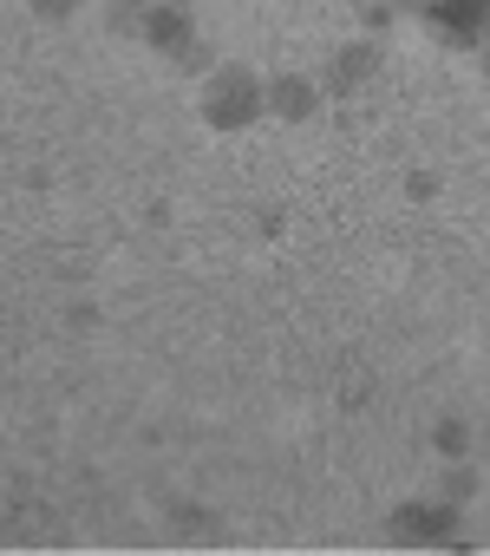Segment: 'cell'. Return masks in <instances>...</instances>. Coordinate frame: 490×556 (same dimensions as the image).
Returning a JSON list of instances; mask_svg holds the SVG:
<instances>
[{
  "label": "cell",
  "mask_w": 490,
  "mask_h": 556,
  "mask_svg": "<svg viewBox=\"0 0 490 556\" xmlns=\"http://www.w3.org/2000/svg\"><path fill=\"white\" fill-rule=\"evenodd\" d=\"M196 112H203V125L209 131H249L262 112H269V79L256 73V66H242V60H216V73L203 79V92H196Z\"/></svg>",
  "instance_id": "6da1fadb"
},
{
  "label": "cell",
  "mask_w": 490,
  "mask_h": 556,
  "mask_svg": "<svg viewBox=\"0 0 490 556\" xmlns=\"http://www.w3.org/2000/svg\"><path fill=\"white\" fill-rule=\"evenodd\" d=\"M425 27L438 47H457V53H477L490 40V0H431L425 8Z\"/></svg>",
  "instance_id": "7a4b0ae2"
},
{
  "label": "cell",
  "mask_w": 490,
  "mask_h": 556,
  "mask_svg": "<svg viewBox=\"0 0 490 556\" xmlns=\"http://www.w3.org/2000/svg\"><path fill=\"white\" fill-rule=\"evenodd\" d=\"M138 40H144L151 53H164V60H183V53L196 47V21H190V8L151 0V8H144V27H138Z\"/></svg>",
  "instance_id": "3957f363"
},
{
  "label": "cell",
  "mask_w": 490,
  "mask_h": 556,
  "mask_svg": "<svg viewBox=\"0 0 490 556\" xmlns=\"http://www.w3.org/2000/svg\"><path fill=\"white\" fill-rule=\"evenodd\" d=\"M269 112H275V118H314V112H321V79H308V73H275V79H269Z\"/></svg>",
  "instance_id": "277c9868"
},
{
  "label": "cell",
  "mask_w": 490,
  "mask_h": 556,
  "mask_svg": "<svg viewBox=\"0 0 490 556\" xmlns=\"http://www.w3.org/2000/svg\"><path fill=\"white\" fill-rule=\"evenodd\" d=\"M373 73H379V47L353 40V47H340V53H334V66H327V79H321V86H334V92H360Z\"/></svg>",
  "instance_id": "5b68a950"
},
{
  "label": "cell",
  "mask_w": 490,
  "mask_h": 556,
  "mask_svg": "<svg viewBox=\"0 0 490 556\" xmlns=\"http://www.w3.org/2000/svg\"><path fill=\"white\" fill-rule=\"evenodd\" d=\"M27 8H34V21H79V8H86V0H27Z\"/></svg>",
  "instance_id": "8992f818"
},
{
  "label": "cell",
  "mask_w": 490,
  "mask_h": 556,
  "mask_svg": "<svg viewBox=\"0 0 490 556\" xmlns=\"http://www.w3.org/2000/svg\"><path fill=\"white\" fill-rule=\"evenodd\" d=\"M425 8L431 0H392V14H418V21H425Z\"/></svg>",
  "instance_id": "52a82bcc"
},
{
  "label": "cell",
  "mask_w": 490,
  "mask_h": 556,
  "mask_svg": "<svg viewBox=\"0 0 490 556\" xmlns=\"http://www.w3.org/2000/svg\"><path fill=\"white\" fill-rule=\"evenodd\" d=\"M170 8H196V0H170Z\"/></svg>",
  "instance_id": "ba28073f"
},
{
  "label": "cell",
  "mask_w": 490,
  "mask_h": 556,
  "mask_svg": "<svg viewBox=\"0 0 490 556\" xmlns=\"http://www.w3.org/2000/svg\"><path fill=\"white\" fill-rule=\"evenodd\" d=\"M347 8H366V0H347Z\"/></svg>",
  "instance_id": "9c48e42d"
}]
</instances>
